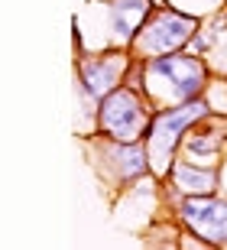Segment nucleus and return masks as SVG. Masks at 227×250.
Here are the masks:
<instances>
[{
	"label": "nucleus",
	"mask_w": 227,
	"mask_h": 250,
	"mask_svg": "<svg viewBox=\"0 0 227 250\" xmlns=\"http://www.w3.org/2000/svg\"><path fill=\"white\" fill-rule=\"evenodd\" d=\"M149 78H169L172 84V101H195V94L201 91V82H205V68H201L195 59H156L149 62Z\"/></svg>",
	"instance_id": "f257e3e1"
},
{
	"label": "nucleus",
	"mask_w": 227,
	"mask_h": 250,
	"mask_svg": "<svg viewBox=\"0 0 227 250\" xmlns=\"http://www.w3.org/2000/svg\"><path fill=\"white\" fill-rule=\"evenodd\" d=\"M101 121L104 127L120 140L136 137V130L143 127V107L130 91H114L104 98V107H101Z\"/></svg>",
	"instance_id": "f03ea898"
},
{
	"label": "nucleus",
	"mask_w": 227,
	"mask_h": 250,
	"mask_svg": "<svg viewBox=\"0 0 227 250\" xmlns=\"http://www.w3.org/2000/svg\"><path fill=\"white\" fill-rule=\"evenodd\" d=\"M195 20L191 17H175V13H159L149 20V26L143 29V49L149 52H169V49L182 46L191 36Z\"/></svg>",
	"instance_id": "7ed1b4c3"
},
{
	"label": "nucleus",
	"mask_w": 227,
	"mask_h": 250,
	"mask_svg": "<svg viewBox=\"0 0 227 250\" xmlns=\"http://www.w3.org/2000/svg\"><path fill=\"white\" fill-rule=\"evenodd\" d=\"M205 114V104L201 101H191L185 104L182 111H172V114H163V117H156L153 121V156L156 159H165L169 153H172L175 140H179V133L185 127H188L195 117H201Z\"/></svg>",
	"instance_id": "20e7f679"
},
{
	"label": "nucleus",
	"mask_w": 227,
	"mask_h": 250,
	"mask_svg": "<svg viewBox=\"0 0 227 250\" xmlns=\"http://www.w3.org/2000/svg\"><path fill=\"white\" fill-rule=\"evenodd\" d=\"M182 214L191 228H198L208 241H227V202L214 198H188L182 205Z\"/></svg>",
	"instance_id": "39448f33"
},
{
	"label": "nucleus",
	"mask_w": 227,
	"mask_h": 250,
	"mask_svg": "<svg viewBox=\"0 0 227 250\" xmlns=\"http://www.w3.org/2000/svg\"><path fill=\"white\" fill-rule=\"evenodd\" d=\"M120 59H101V62H88L82 68V82L84 88H88L91 94H107L110 88H114V82H117V75H120Z\"/></svg>",
	"instance_id": "423d86ee"
},
{
	"label": "nucleus",
	"mask_w": 227,
	"mask_h": 250,
	"mask_svg": "<svg viewBox=\"0 0 227 250\" xmlns=\"http://www.w3.org/2000/svg\"><path fill=\"white\" fill-rule=\"evenodd\" d=\"M143 13H146V0H120L114 7V29H117V36H133V29L143 20Z\"/></svg>",
	"instance_id": "0eeeda50"
},
{
	"label": "nucleus",
	"mask_w": 227,
	"mask_h": 250,
	"mask_svg": "<svg viewBox=\"0 0 227 250\" xmlns=\"http://www.w3.org/2000/svg\"><path fill=\"white\" fill-rule=\"evenodd\" d=\"M175 182L179 188H188V192H208L214 186V172L198 166H175Z\"/></svg>",
	"instance_id": "6e6552de"
}]
</instances>
